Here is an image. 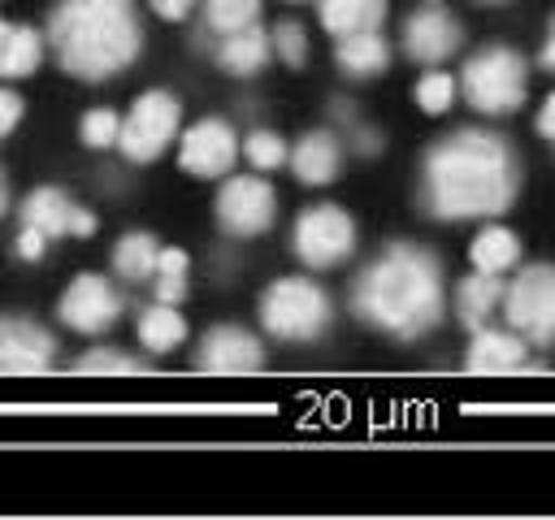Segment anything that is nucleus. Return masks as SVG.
<instances>
[{
    "instance_id": "obj_41",
    "label": "nucleus",
    "mask_w": 555,
    "mask_h": 520,
    "mask_svg": "<svg viewBox=\"0 0 555 520\" xmlns=\"http://www.w3.org/2000/svg\"><path fill=\"white\" fill-rule=\"evenodd\" d=\"M286 4H304V0H286Z\"/></svg>"
},
{
    "instance_id": "obj_32",
    "label": "nucleus",
    "mask_w": 555,
    "mask_h": 520,
    "mask_svg": "<svg viewBox=\"0 0 555 520\" xmlns=\"http://www.w3.org/2000/svg\"><path fill=\"white\" fill-rule=\"evenodd\" d=\"M17 121H22V95L9 91V87H0V139H9Z\"/></svg>"
},
{
    "instance_id": "obj_9",
    "label": "nucleus",
    "mask_w": 555,
    "mask_h": 520,
    "mask_svg": "<svg viewBox=\"0 0 555 520\" xmlns=\"http://www.w3.org/2000/svg\"><path fill=\"white\" fill-rule=\"evenodd\" d=\"M273 217H278V195L264 178L238 173V178H225V186L217 191V221L234 238L264 234L273 225Z\"/></svg>"
},
{
    "instance_id": "obj_4",
    "label": "nucleus",
    "mask_w": 555,
    "mask_h": 520,
    "mask_svg": "<svg viewBox=\"0 0 555 520\" xmlns=\"http://www.w3.org/2000/svg\"><path fill=\"white\" fill-rule=\"evenodd\" d=\"M460 91L486 117L516 113L525 104V91H529V65H525L520 52H512L503 43H490V48L468 56V65L460 74Z\"/></svg>"
},
{
    "instance_id": "obj_16",
    "label": "nucleus",
    "mask_w": 555,
    "mask_h": 520,
    "mask_svg": "<svg viewBox=\"0 0 555 520\" xmlns=\"http://www.w3.org/2000/svg\"><path fill=\"white\" fill-rule=\"evenodd\" d=\"M291 169H295V178H299L304 186H325V182H334L338 169H343V147H338V139H334L330 130H308V134L295 143V152H291Z\"/></svg>"
},
{
    "instance_id": "obj_1",
    "label": "nucleus",
    "mask_w": 555,
    "mask_h": 520,
    "mask_svg": "<svg viewBox=\"0 0 555 520\" xmlns=\"http://www.w3.org/2000/svg\"><path fill=\"white\" fill-rule=\"evenodd\" d=\"M520 191V165L503 134L455 130L425 152L421 165V204L438 221L499 217Z\"/></svg>"
},
{
    "instance_id": "obj_37",
    "label": "nucleus",
    "mask_w": 555,
    "mask_h": 520,
    "mask_svg": "<svg viewBox=\"0 0 555 520\" xmlns=\"http://www.w3.org/2000/svg\"><path fill=\"white\" fill-rule=\"evenodd\" d=\"M542 69L555 74V17H551V35H546V43H542Z\"/></svg>"
},
{
    "instance_id": "obj_28",
    "label": "nucleus",
    "mask_w": 555,
    "mask_h": 520,
    "mask_svg": "<svg viewBox=\"0 0 555 520\" xmlns=\"http://www.w3.org/2000/svg\"><path fill=\"white\" fill-rule=\"evenodd\" d=\"M238 152H243L256 169H264V173L286 165V143H282V134H273V130H251Z\"/></svg>"
},
{
    "instance_id": "obj_31",
    "label": "nucleus",
    "mask_w": 555,
    "mask_h": 520,
    "mask_svg": "<svg viewBox=\"0 0 555 520\" xmlns=\"http://www.w3.org/2000/svg\"><path fill=\"white\" fill-rule=\"evenodd\" d=\"M117 130H121V117L113 108H91L82 117V126H78V134H82L87 147H113L117 143Z\"/></svg>"
},
{
    "instance_id": "obj_18",
    "label": "nucleus",
    "mask_w": 555,
    "mask_h": 520,
    "mask_svg": "<svg viewBox=\"0 0 555 520\" xmlns=\"http://www.w3.org/2000/svg\"><path fill=\"white\" fill-rule=\"evenodd\" d=\"M317 17L334 39L382 30L386 22V0H317Z\"/></svg>"
},
{
    "instance_id": "obj_42",
    "label": "nucleus",
    "mask_w": 555,
    "mask_h": 520,
    "mask_svg": "<svg viewBox=\"0 0 555 520\" xmlns=\"http://www.w3.org/2000/svg\"><path fill=\"white\" fill-rule=\"evenodd\" d=\"M429 4H438V0H429Z\"/></svg>"
},
{
    "instance_id": "obj_30",
    "label": "nucleus",
    "mask_w": 555,
    "mask_h": 520,
    "mask_svg": "<svg viewBox=\"0 0 555 520\" xmlns=\"http://www.w3.org/2000/svg\"><path fill=\"white\" fill-rule=\"evenodd\" d=\"M269 43H273V52H278L291 69H299V65L308 61V35H304L299 22H278V26L269 30Z\"/></svg>"
},
{
    "instance_id": "obj_27",
    "label": "nucleus",
    "mask_w": 555,
    "mask_h": 520,
    "mask_svg": "<svg viewBox=\"0 0 555 520\" xmlns=\"http://www.w3.org/2000/svg\"><path fill=\"white\" fill-rule=\"evenodd\" d=\"M147 364L134 360V355H121L113 347H91L87 355L74 360V373H87V377H113V373H143Z\"/></svg>"
},
{
    "instance_id": "obj_3",
    "label": "nucleus",
    "mask_w": 555,
    "mask_h": 520,
    "mask_svg": "<svg viewBox=\"0 0 555 520\" xmlns=\"http://www.w3.org/2000/svg\"><path fill=\"white\" fill-rule=\"evenodd\" d=\"M43 39L56 65L78 82L117 78L143 52L134 0H56Z\"/></svg>"
},
{
    "instance_id": "obj_13",
    "label": "nucleus",
    "mask_w": 555,
    "mask_h": 520,
    "mask_svg": "<svg viewBox=\"0 0 555 520\" xmlns=\"http://www.w3.org/2000/svg\"><path fill=\"white\" fill-rule=\"evenodd\" d=\"M460 39H464L460 22L438 4H425L403 22V52L421 65H442L460 48Z\"/></svg>"
},
{
    "instance_id": "obj_22",
    "label": "nucleus",
    "mask_w": 555,
    "mask_h": 520,
    "mask_svg": "<svg viewBox=\"0 0 555 520\" xmlns=\"http://www.w3.org/2000/svg\"><path fill=\"white\" fill-rule=\"evenodd\" d=\"M134 329H139V342H143L147 351H156V355L182 347V338H186V321H182L178 303H160V299L139 312V325H134Z\"/></svg>"
},
{
    "instance_id": "obj_21",
    "label": "nucleus",
    "mask_w": 555,
    "mask_h": 520,
    "mask_svg": "<svg viewBox=\"0 0 555 520\" xmlns=\"http://www.w3.org/2000/svg\"><path fill=\"white\" fill-rule=\"evenodd\" d=\"M334 56H338V69H343L347 78H377V74L386 69V61H390V43H386L377 30H364V35L338 39Z\"/></svg>"
},
{
    "instance_id": "obj_11",
    "label": "nucleus",
    "mask_w": 555,
    "mask_h": 520,
    "mask_svg": "<svg viewBox=\"0 0 555 520\" xmlns=\"http://www.w3.org/2000/svg\"><path fill=\"white\" fill-rule=\"evenodd\" d=\"M56 338L26 316H0V377H35L52 368Z\"/></svg>"
},
{
    "instance_id": "obj_10",
    "label": "nucleus",
    "mask_w": 555,
    "mask_h": 520,
    "mask_svg": "<svg viewBox=\"0 0 555 520\" xmlns=\"http://www.w3.org/2000/svg\"><path fill=\"white\" fill-rule=\"evenodd\" d=\"M56 312H61V321H65L69 329H78V334H104V329L117 325V316H121V295L113 290L108 277H100V273H78V277L65 286Z\"/></svg>"
},
{
    "instance_id": "obj_12",
    "label": "nucleus",
    "mask_w": 555,
    "mask_h": 520,
    "mask_svg": "<svg viewBox=\"0 0 555 520\" xmlns=\"http://www.w3.org/2000/svg\"><path fill=\"white\" fill-rule=\"evenodd\" d=\"M178 160H182V169L195 173V178H221V173H230L234 160H238V134L230 130V121L204 117V121H195V126L182 134Z\"/></svg>"
},
{
    "instance_id": "obj_38",
    "label": "nucleus",
    "mask_w": 555,
    "mask_h": 520,
    "mask_svg": "<svg viewBox=\"0 0 555 520\" xmlns=\"http://www.w3.org/2000/svg\"><path fill=\"white\" fill-rule=\"evenodd\" d=\"M9 212V182H4V173H0V217Z\"/></svg>"
},
{
    "instance_id": "obj_36",
    "label": "nucleus",
    "mask_w": 555,
    "mask_h": 520,
    "mask_svg": "<svg viewBox=\"0 0 555 520\" xmlns=\"http://www.w3.org/2000/svg\"><path fill=\"white\" fill-rule=\"evenodd\" d=\"M69 234H74V238H87V234H95V217H91L87 208H74V221H69Z\"/></svg>"
},
{
    "instance_id": "obj_34",
    "label": "nucleus",
    "mask_w": 555,
    "mask_h": 520,
    "mask_svg": "<svg viewBox=\"0 0 555 520\" xmlns=\"http://www.w3.org/2000/svg\"><path fill=\"white\" fill-rule=\"evenodd\" d=\"M195 4H199V0H152L156 17H165V22H182V17H191Z\"/></svg>"
},
{
    "instance_id": "obj_6",
    "label": "nucleus",
    "mask_w": 555,
    "mask_h": 520,
    "mask_svg": "<svg viewBox=\"0 0 555 520\" xmlns=\"http://www.w3.org/2000/svg\"><path fill=\"white\" fill-rule=\"evenodd\" d=\"M507 329H516L533 347H555V264H529L503 286Z\"/></svg>"
},
{
    "instance_id": "obj_26",
    "label": "nucleus",
    "mask_w": 555,
    "mask_h": 520,
    "mask_svg": "<svg viewBox=\"0 0 555 520\" xmlns=\"http://www.w3.org/2000/svg\"><path fill=\"white\" fill-rule=\"evenodd\" d=\"M204 4V22L217 35H234L251 22H260V0H199Z\"/></svg>"
},
{
    "instance_id": "obj_2",
    "label": "nucleus",
    "mask_w": 555,
    "mask_h": 520,
    "mask_svg": "<svg viewBox=\"0 0 555 520\" xmlns=\"http://www.w3.org/2000/svg\"><path fill=\"white\" fill-rule=\"evenodd\" d=\"M351 312L395 338H421L447 312L442 264L412 243H390L351 286Z\"/></svg>"
},
{
    "instance_id": "obj_35",
    "label": "nucleus",
    "mask_w": 555,
    "mask_h": 520,
    "mask_svg": "<svg viewBox=\"0 0 555 520\" xmlns=\"http://www.w3.org/2000/svg\"><path fill=\"white\" fill-rule=\"evenodd\" d=\"M538 130H542V134L555 143V91L542 100V113H538Z\"/></svg>"
},
{
    "instance_id": "obj_17",
    "label": "nucleus",
    "mask_w": 555,
    "mask_h": 520,
    "mask_svg": "<svg viewBox=\"0 0 555 520\" xmlns=\"http://www.w3.org/2000/svg\"><path fill=\"white\" fill-rule=\"evenodd\" d=\"M269 56H273V43H269V30H260V22H251V26L234 30V35H221V48H217L221 69L238 74V78L260 74L269 65Z\"/></svg>"
},
{
    "instance_id": "obj_25",
    "label": "nucleus",
    "mask_w": 555,
    "mask_h": 520,
    "mask_svg": "<svg viewBox=\"0 0 555 520\" xmlns=\"http://www.w3.org/2000/svg\"><path fill=\"white\" fill-rule=\"evenodd\" d=\"M468 256H473V269H481V273H507V269L520 260V243H516L512 230L486 225V230L473 238Z\"/></svg>"
},
{
    "instance_id": "obj_23",
    "label": "nucleus",
    "mask_w": 555,
    "mask_h": 520,
    "mask_svg": "<svg viewBox=\"0 0 555 520\" xmlns=\"http://www.w3.org/2000/svg\"><path fill=\"white\" fill-rule=\"evenodd\" d=\"M43 61V35L35 26H9L0 39V78H26Z\"/></svg>"
},
{
    "instance_id": "obj_7",
    "label": "nucleus",
    "mask_w": 555,
    "mask_h": 520,
    "mask_svg": "<svg viewBox=\"0 0 555 520\" xmlns=\"http://www.w3.org/2000/svg\"><path fill=\"white\" fill-rule=\"evenodd\" d=\"M178 121H182V104L169 95V91H143L130 113L121 117V130H117V147L126 160H156L173 134H178Z\"/></svg>"
},
{
    "instance_id": "obj_5",
    "label": "nucleus",
    "mask_w": 555,
    "mask_h": 520,
    "mask_svg": "<svg viewBox=\"0 0 555 520\" xmlns=\"http://www.w3.org/2000/svg\"><path fill=\"white\" fill-rule=\"evenodd\" d=\"M334 308L312 277H278L260 295V325L282 342H312L325 334Z\"/></svg>"
},
{
    "instance_id": "obj_40",
    "label": "nucleus",
    "mask_w": 555,
    "mask_h": 520,
    "mask_svg": "<svg viewBox=\"0 0 555 520\" xmlns=\"http://www.w3.org/2000/svg\"><path fill=\"white\" fill-rule=\"evenodd\" d=\"M481 4H503V0H481Z\"/></svg>"
},
{
    "instance_id": "obj_14",
    "label": "nucleus",
    "mask_w": 555,
    "mask_h": 520,
    "mask_svg": "<svg viewBox=\"0 0 555 520\" xmlns=\"http://www.w3.org/2000/svg\"><path fill=\"white\" fill-rule=\"evenodd\" d=\"M260 364H264V347L243 325H212L199 342V368L204 373L234 377V373H256Z\"/></svg>"
},
{
    "instance_id": "obj_29",
    "label": "nucleus",
    "mask_w": 555,
    "mask_h": 520,
    "mask_svg": "<svg viewBox=\"0 0 555 520\" xmlns=\"http://www.w3.org/2000/svg\"><path fill=\"white\" fill-rule=\"evenodd\" d=\"M455 91H460V82H455L451 74L434 69V74H425V78L416 82V104H421L429 117H438V113H447V108H451Z\"/></svg>"
},
{
    "instance_id": "obj_20",
    "label": "nucleus",
    "mask_w": 555,
    "mask_h": 520,
    "mask_svg": "<svg viewBox=\"0 0 555 520\" xmlns=\"http://www.w3.org/2000/svg\"><path fill=\"white\" fill-rule=\"evenodd\" d=\"M503 308V277L499 273H473V277H464L460 286H455V312H460V321L468 325V329H481V325H490V316Z\"/></svg>"
},
{
    "instance_id": "obj_39",
    "label": "nucleus",
    "mask_w": 555,
    "mask_h": 520,
    "mask_svg": "<svg viewBox=\"0 0 555 520\" xmlns=\"http://www.w3.org/2000/svg\"><path fill=\"white\" fill-rule=\"evenodd\" d=\"M4 30H9V22H4V17H0V39H4Z\"/></svg>"
},
{
    "instance_id": "obj_24",
    "label": "nucleus",
    "mask_w": 555,
    "mask_h": 520,
    "mask_svg": "<svg viewBox=\"0 0 555 520\" xmlns=\"http://www.w3.org/2000/svg\"><path fill=\"white\" fill-rule=\"evenodd\" d=\"M156 256H160V243H156L152 234H143V230H130V234H121L117 247H113V269H117V277H126V282H152Z\"/></svg>"
},
{
    "instance_id": "obj_8",
    "label": "nucleus",
    "mask_w": 555,
    "mask_h": 520,
    "mask_svg": "<svg viewBox=\"0 0 555 520\" xmlns=\"http://www.w3.org/2000/svg\"><path fill=\"white\" fill-rule=\"evenodd\" d=\"M295 256L308 269H334L356 251V221L338 204H317L295 221Z\"/></svg>"
},
{
    "instance_id": "obj_19",
    "label": "nucleus",
    "mask_w": 555,
    "mask_h": 520,
    "mask_svg": "<svg viewBox=\"0 0 555 520\" xmlns=\"http://www.w3.org/2000/svg\"><path fill=\"white\" fill-rule=\"evenodd\" d=\"M74 208L78 204L61 186H35L17 212H22V225H35L48 238H65L69 234V221H74Z\"/></svg>"
},
{
    "instance_id": "obj_15",
    "label": "nucleus",
    "mask_w": 555,
    "mask_h": 520,
    "mask_svg": "<svg viewBox=\"0 0 555 520\" xmlns=\"http://www.w3.org/2000/svg\"><path fill=\"white\" fill-rule=\"evenodd\" d=\"M525 360H529V342L516 329L481 325V329H473L464 368L468 373H516V368H525Z\"/></svg>"
},
{
    "instance_id": "obj_33",
    "label": "nucleus",
    "mask_w": 555,
    "mask_h": 520,
    "mask_svg": "<svg viewBox=\"0 0 555 520\" xmlns=\"http://www.w3.org/2000/svg\"><path fill=\"white\" fill-rule=\"evenodd\" d=\"M48 243H52L48 234H39L35 225H22V234H17V256H22V260H39V256L48 251Z\"/></svg>"
}]
</instances>
